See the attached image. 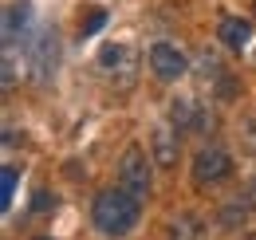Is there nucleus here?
Returning a JSON list of instances; mask_svg holds the SVG:
<instances>
[{"label":"nucleus","mask_w":256,"mask_h":240,"mask_svg":"<svg viewBox=\"0 0 256 240\" xmlns=\"http://www.w3.org/2000/svg\"><path fill=\"white\" fill-rule=\"evenodd\" d=\"M138 205H142V197H134L126 185H114V189L95 193L91 220H95L98 232H106V236H126L130 228L138 224V212H142Z\"/></svg>","instance_id":"nucleus-1"},{"label":"nucleus","mask_w":256,"mask_h":240,"mask_svg":"<svg viewBox=\"0 0 256 240\" xmlns=\"http://www.w3.org/2000/svg\"><path fill=\"white\" fill-rule=\"evenodd\" d=\"M28 63H32V79L36 83H48L60 67V36L56 28H44L32 40V52H28Z\"/></svg>","instance_id":"nucleus-2"},{"label":"nucleus","mask_w":256,"mask_h":240,"mask_svg":"<svg viewBox=\"0 0 256 240\" xmlns=\"http://www.w3.org/2000/svg\"><path fill=\"white\" fill-rule=\"evenodd\" d=\"M232 174V158L221 146H201V154L193 158V181L197 185H221Z\"/></svg>","instance_id":"nucleus-3"},{"label":"nucleus","mask_w":256,"mask_h":240,"mask_svg":"<svg viewBox=\"0 0 256 240\" xmlns=\"http://www.w3.org/2000/svg\"><path fill=\"white\" fill-rule=\"evenodd\" d=\"M118 178L134 197H146L150 193V162H146V150L142 146H130L118 162Z\"/></svg>","instance_id":"nucleus-4"},{"label":"nucleus","mask_w":256,"mask_h":240,"mask_svg":"<svg viewBox=\"0 0 256 240\" xmlns=\"http://www.w3.org/2000/svg\"><path fill=\"white\" fill-rule=\"evenodd\" d=\"M150 71L170 83V79H178V75L186 71V56H182L174 44H154V48H150Z\"/></svg>","instance_id":"nucleus-5"},{"label":"nucleus","mask_w":256,"mask_h":240,"mask_svg":"<svg viewBox=\"0 0 256 240\" xmlns=\"http://www.w3.org/2000/svg\"><path fill=\"white\" fill-rule=\"evenodd\" d=\"M32 24V4H8L4 8V52L16 48V40Z\"/></svg>","instance_id":"nucleus-6"},{"label":"nucleus","mask_w":256,"mask_h":240,"mask_svg":"<svg viewBox=\"0 0 256 240\" xmlns=\"http://www.w3.org/2000/svg\"><path fill=\"white\" fill-rule=\"evenodd\" d=\"M150 146H154V162H158L162 170H174V166H178V158H182V146H178V126H174V130H170V126L154 130Z\"/></svg>","instance_id":"nucleus-7"},{"label":"nucleus","mask_w":256,"mask_h":240,"mask_svg":"<svg viewBox=\"0 0 256 240\" xmlns=\"http://www.w3.org/2000/svg\"><path fill=\"white\" fill-rule=\"evenodd\" d=\"M217 32H221V40L228 44V48H236V52H240V48L248 44V36H252V24H248V20H240V16H224Z\"/></svg>","instance_id":"nucleus-8"},{"label":"nucleus","mask_w":256,"mask_h":240,"mask_svg":"<svg viewBox=\"0 0 256 240\" xmlns=\"http://www.w3.org/2000/svg\"><path fill=\"white\" fill-rule=\"evenodd\" d=\"M134 56H130V48L122 44H110V48H102V56H98V67L102 71H118V67H130Z\"/></svg>","instance_id":"nucleus-9"},{"label":"nucleus","mask_w":256,"mask_h":240,"mask_svg":"<svg viewBox=\"0 0 256 240\" xmlns=\"http://www.w3.org/2000/svg\"><path fill=\"white\" fill-rule=\"evenodd\" d=\"M170 240H205V228L193 220V216H178L170 224Z\"/></svg>","instance_id":"nucleus-10"},{"label":"nucleus","mask_w":256,"mask_h":240,"mask_svg":"<svg viewBox=\"0 0 256 240\" xmlns=\"http://www.w3.org/2000/svg\"><path fill=\"white\" fill-rule=\"evenodd\" d=\"M102 24H106V8H87V12H83V20H79V36L87 40V36H95Z\"/></svg>","instance_id":"nucleus-11"},{"label":"nucleus","mask_w":256,"mask_h":240,"mask_svg":"<svg viewBox=\"0 0 256 240\" xmlns=\"http://www.w3.org/2000/svg\"><path fill=\"white\" fill-rule=\"evenodd\" d=\"M16 178H20V170H16V166H4V170H0V209H8V205H12Z\"/></svg>","instance_id":"nucleus-12"},{"label":"nucleus","mask_w":256,"mask_h":240,"mask_svg":"<svg viewBox=\"0 0 256 240\" xmlns=\"http://www.w3.org/2000/svg\"><path fill=\"white\" fill-rule=\"evenodd\" d=\"M60 209V197L56 193H48V189H40L32 197V212H40V216H48V212H56Z\"/></svg>","instance_id":"nucleus-13"},{"label":"nucleus","mask_w":256,"mask_h":240,"mask_svg":"<svg viewBox=\"0 0 256 240\" xmlns=\"http://www.w3.org/2000/svg\"><path fill=\"white\" fill-rule=\"evenodd\" d=\"M244 201H248V209L256 212V178L248 181V185H244Z\"/></svg>","instance_id":"nucleus-14"},{"label":"nucleus","mask_w":256,"mask_h":240,"mask_svg":"<svg viewBox=\"0 0 256 240\" xmlns=\"http://www.w3.org/2000/svg\"><path fill=\"white\" fill-rule=\"evenodd\" d=\"M244 240H256V232H252V236H244Z\"/></svg>","instance_id":"nucleus-15"},{"label":"nucleus","mask_w":256,"mask_h":240,"mask_svg":"<svg viewBox=\"0 0 256 240\" xmlns=\"http://www.w3.org/2000/svg\"><path fill=\"white\" fill-rule=\"evenodd\" d=\"M40 240H48V236H40Z\"/></svg>","instance_id":"nucleus-16"}]
</instances>
